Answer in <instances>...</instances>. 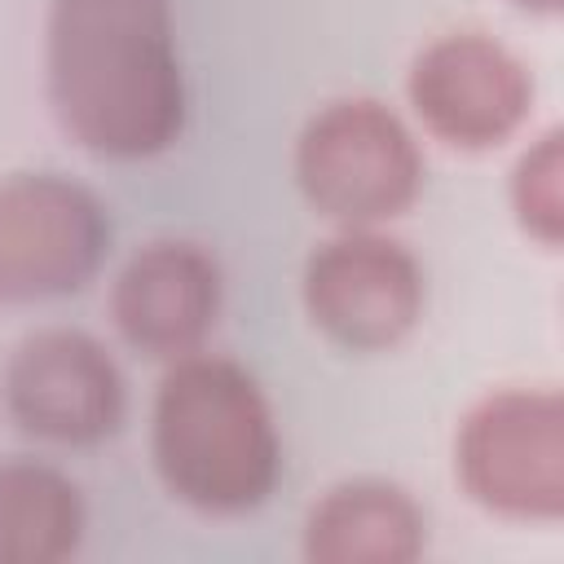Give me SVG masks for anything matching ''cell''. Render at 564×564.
Wrapping results in <instances>:
<instances>
[{
  "mask_svg": "<svg viewBox=\"0 0 564 564\" xmlns=\"http://www.w3.org/2000/svg\"><path fill=\"white\" fill-rule=\"evenodd\" d=\"M79 485L35 458L0 463V564H57L79 551Z\"/></svg>",
  "mask_w": 564,
  "mask_h": 564,
  "instance_id": "11",
  "label": "cell"
},
{
  "mask_svg": "<svg viewBox=\"0 0 564 564\" xmlns=\"http://www.w3.org/2000/svg\"><path fill=\"white\" fill-rule=\"evenodd\" d=\"M454 467L471 502L507 520L564 511V401L555 388L489 392L458 427Z\"/></svg>",
  "mask_w": 564,
  "mask_h": 564,
  "instance_id": "4",
  "label": "cell"
},
{
  "mask_svg": "<svg viewBox=\"0 0 564 564\" xmlns=\"http://www.w3.org/2000/svg\"><path fill=\"white\" fill-rule=\"evenodd\" d=\"M44 84L62 132L101 159H145L185 123L167 0H53Z\"/></svg>",
  "mask_w": 564,
  "mask_h": 564,
  "instance_id": "1",
  "label": "cell"
},
{
  "mask_svg": "<svg viewBox=\"0 0 564 564\" xmlns=\"http://www.w3.org/2000/svg\"><path fill=\"white\" fill-rule=\"evenodd\" d=\"M295 181L304 198L344 229H370L405 212L423 185L414 132L375 97L322 106L295 141Z\"/></svg>",
  "mask_w": 564,
  "mask_h": 564,
  "instance_id": "3",
  "label": "cell"
},
{
  "mask_svg": "<svg viewBox=\"0 0 564 564\" xmlns=\"http://www.w3.org/2000/svg\"><path fill=\"white\" fill-rule=\"evenodd\" d=\"M110 242L93 189L57 172L0 176V304H40L79 291Z\"/></svg>",
  "mask_w": 564,
  "mask_h": 564,
  "instance_id": "5",
  "label": "cell"
},
{
  "mask_svg": "<svg viewBox=\"0 0 564 564\" xmlns=\"http://www.w3.org/2000/svg\"><path fill=\"white\" fill-rule=\"evenodd\" d=\"M423 538V511L401 485L344 480L308 511L304 555L313 564H410Z\"/></svg>",
  "mask_w": 564,
  "mask_h": 564,
  "instance_id": "10",
  "label": "cell"
},
{
  "mask_svg": "<svg viewBox=\"0 0 564 564\" xmlns=\"http://www.w3.org/2000/svg\"><path fill=\"white\" fill-rule=\"evenodd\" d=\"M410 106L449 145L489 150L507 141L533 101L524 62L480 31H449L432 40L410 66Z\"/></svg>",
  "mask_w": 564,
  "mask_h": 564,
  "instance_id": "8",
  "label": "cell"
},
{
  "mask_svg": "<svg viewBox=\"0 0 564 564\" xmlns=\"http://www.w3.org/2000/svg\"><path fill=\"white\" fill-rule=\"evenodd\" d=\"M150 454L167 494L207 516L260 507L282 471V441L260 383L212 352H185L163 375Z\"/></svg>",
  "mask_w": 564,
  "mask_h": 564,
  "instance_id": "2",
  "label": "cell"
},
{
  "mask_svg": "<svg viewBox=\"0 0 564 564\" xmlns=\"http://www.w3.org/2000/svg\"><path fill=\"white\" fill-rule=\"evenodd\" d=\"M13 423L53 445H97L123 423V375L84 330L48 326L26 335L4 366Z\"/></svg>",
  "mask_w": 564,
  "mask_h": 564,
  "instance_id": "7",
  "label": "cell"
},
{
  "mask_svg": "<svg viewBox=\"0 0 564 564\" xmlns=\"http://www.w3.org/2000/svg\"><path fill=\"white\" fill-rule=\"evenodd\" d=\"M511 207L524 234L542 247H560L564 238V137L542 132L511 172Z\"/></svg>",
  "mask_w": 564,
  "mask_h": 564,
  "instance_id": "12",
  "label": "cell"
},
{
  "mask_svg": "<svg viewBox=\"0 0 564 564\" xmlns=\"http://www.w3.org/2000/svg\"><path fill=\"white\" fill-rule=\"evenodd\" d=\"M516 4H524V9H538V13H555V9H560V0H516Z\"/></svg>",
  "mask_w": 564,
  "mask_h": 564,
  "instance_id": "13",
  "label": "cell"
},
{
  "mask_svg": "<svg viewBox=\"0 0 564 564\" xmlns=\"http://www.w3.org/2000/svg\"><path fill=\"white\" fill-rule=\"evenodd\" d=\"M110 313L137 352L167 361L198 352L220 313V264L185 238L145 242L119 269Z\"/></svg>",
  "mask_w": 564,
  "mask_h": 564,
  "instance_id": "9",
  "label": "cell"
},
{
  "mask_svg": "<svg viewBox=\"0 0 564 564\" xmlns=\"http://www.w3.org/2000/svg\"><path fill=\"white\" fill-rule=\"evenodd\" d=\"M304 308L339 348L379 352L401 344L423 317V269L397 238L344 229L308 256Z\"/></svg>",
  "mask_w": 564,
  "mask_h": 564,
  "instance_id": "6",
  "label": "cell"
}]
</instances>
